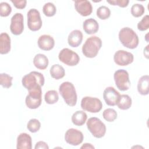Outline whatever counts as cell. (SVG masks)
I'll list each match as a JSON object with an SVG mask.
<instances>
[{
    "instance_id": "1",
    "label": "cell",
    "mask_w": 149,
    "mask_h": 149,
    "mask_svg": "<svg viewBox=\"0 0 149 149\" xmlns=\"http://www.w3.org/2000/svg\"><path fill=\"white\" fill-rule=\"evenodd\" d=\"M119 40L121 44L129 49L136 48L139 42L138 36L129 27H123L119 32Z\"/></svg>"
},
{
    "instance_id": "2",
    "label": "cell",
    "mask_w": 149,
    "mask_h": 149,
    "mask_svg": "<svg viewBox=\"0 0 149 149\" xmlns=\"http://www.w3.org/2000/svg\"><path fill=\"white\" fill-rule=\"evenodd\" d=\"M59 91L66 104L74 107L77 102V94L74 85L69 81L63 82L59 87Z\"/></svg>"
},
{
    "instance_id": "3",
    "label": "cell",
    "mask_w": 149,
    "mask_h": 149,
    "mask_svg": "<svg viewBox=\"0 0 149 149\" xmlns=\"http://www.w3.org/2000/svg\"><path fill=\"white\" fill-rule=\"evenodd\" d=\"M102 47L101 38L97 36H91L88 38L82 47L83 55L89 58L95 57Z\"/></svg>"
},
{
    "instance_id": "4",
    "label": "cell",
    "mask_w": 149,
    "mask_h": 149,
    "mask_svg": "<svg viewBox=\"0 0 149 149\" xmlns=\"http://www.w3.org/2000/svg\"><path fill=\"white\" fill-rule=\"evenodd\" d=\"M44 81V77L42 73L33 71L23 77L22 83L23 87L29 91L38 86H43Z\"/></svg>"
},
{
    "instance_id": "5",
    "label": "cell",
    "mask_w": 149,
    "mask_h": 149,
    "mask_svg": "<svg viewBox=\"0 0 149 149\" xmlns=\"http://www.w3.org/2000/svg\"><path fill=\"white\" fill-rule=\"evenodd\" d=\"M87 127L95 138H101L106 133L105 125L98 118L92 117L87 121Z\"/></svg>"
},
{
    "instance_id": "6",
    "label": "cell",
    "mask_w": 149,
    "mask_h": 149,
    "mask_svg": "<svg viewBox=\"0 0 149 149\" xmlns=\"http://www.w3.org/2000/svg\"><path fill=\"white\" fill-rule=\"evenodd\" d=\"M42 90L41 87L38 86L29 90V94L26 96L25 103L30 109H37L41 104Z\"/></svg>"
},
{
    "instance_id": "7",
    "label": "cell",
    "mask_w": 149,
    "mask_h": 149,
    "mask_svg": "<svg viewBox=\"0 0 149 149\" xmlns=\"http://www.w3.org/2000/svg\"><path fill=\"white\" fill-rule=\"evenodd\" d=\"M113 79L117 88L122 91H126L130 87L128 72L124 69L117 70L113 74Z\"/></svg>"
},
{
    "instance_id": "8",
    "label": "cell",
    "mask_w": 149,
    "mask_h": 149,
    "mask_svg": "<svg viewBox=\"0 0 149 149\" xmlns=\"http://www.w3.org/2000/svg\"><path fill=\"white\" fill-rule=\"evenodd\" d=\"M81 108L84 110L91 113H97L102 108L101 100L95 97L86 96L81 101Z\"/></svg>"
},
{
    "instance_id": "9",
    "label": "cell",
    "mask_w": 149,
    "mask_h": 149,
    "mask_svg": "<svg viewBox=\"0 0 149 149\" xmlns=\"http://www.w3.org/2000/svg\"><path fill=\"white\" fill-rule=\"evenodd\" d=\"M58 58L61 62L69 66H76L80 61L78 54L67 48L62 49L59 52Z\"/></svg>"
},
{
    "instance_id": "10",
    "label": "cell",
    "mask_w": 149,
    "mask_h": 149,
    "mask_svg": "<svg viewBox=\"0 0 149 149\" xmlns=\"http://www.w3.org/2000/svg\"><path fill=\"white\" fill-rule=\"evenodd\" d=\"M27 16L28 28L33 31L39 30L42 24L39 11L34 8L31 9L28 11Z\"/></svg>"
},
{
    "instance_id": "11",
    "label": "cell",
    "mask_w": 149,
    "mask_h": 149,
    "mask_svg": "<svg viewBox=\"0 0 149 149\" xmlns=\"http://www.w3.org/2000/svg\"><path fill=\"white\" fill-rule=\"evenodd\" d=\"M84 136L83 133L76 129L71 128L68 129L65 134L66 142L72 146H76L83 142Z\"/></svg>"
},
{
    "instance_id": "12",
    "label": "cell",
    "mask_w": 149,
    "mask_h": 149,
    "mask_svg": "<svg viewBox=\"0 0 149 149\" xmlns=\"http://www.w3.org/2000/svg\"><path fill=\"white\" fill-rule=\"evenodd\" d=\"M133 55L125 50H118L113 55V61L119 66H127L133 62Z\"/></svg>"
},
{
    "instance_id": "13",
    "label": "cell",
    "mask_w": 149,
    "mask_h": 149,
    "mask_svg": "<svg viewBox=\"0 0 149 149\" xmlns=\"http://www.w3.org/2000/svg\"><path fill=\"white\" fill-rule=\"evenodd\" d=\"M23 16L20 13H16L11 18L10 30L11 33L18 36L22 33L24 30Z\"/></svg>"
},
{
    "instance_id": "14",
    "label": "cell",
    "mask_w": 149,
    "mask_h": 149,
    "mask_svg": "<svg viewBox=\"0 0 149 149\" xmlns=\"http://www.w3.org/2000/svg\"><path fill=\"white\" fill-rule=\"evenodd\" d=\"M120 94L112 87H107L103 93V98L105 103L109 106L116 105Z\"/></svg>"
},
{
    "instance_id": "15",
    "label": "cell",
    "mask_w": 149,
    "mask_h": 149,
    "mask_svg": "<svg viewBox=\"0 0 149 149\" xmlns=\"http://www.w3.org/2000/svg\"><path fill=\"white\" fill-rule=\"evenodd\" d=\"M76 10L83 16H87L91 15L93 7L90 1L87 0H77L74 1Z\"/></svg>"
},
{
    "instance_id": "16",
    "label": "cell",
    "mask_w": 149,
    "mask_h": 149,
    "mask_svg": "<svg viewBox=\"0 0 149 149\" xmlns=\"http://www.w3.org/2000/svg\"><path fill=\"white\" fill-rule=\"evenodd\" d=\"M37 44L41 49L50 51L54 47L55 41L52 36L48 34H44L38 38Z\"/></svg>"
},
{
    "instance_id": "17",
    "label": "cell",
    "mask_w": 149,
    "mask_h": 149,
    "mask_svg": "<svg viewBox=\"0 0 149 149\" xmlns=\"http://www.w3.org/2000/svg\"><path fill=\"white\" fill-rule=\"evenodd\" d=\"M17 149H31L32 139L31 136L26 133H20L17 138Z\"/></svg>"
},
{
    "instance_id": "18",
    "label": "cell",
    "mask_w": 149,
    "mask_h": 149,
    "mask_svg": "<svg viewBox=\"0 0 149 149\" xmlns=\"http://www.w3.org/2000/svg\"><path fill=\"white\" fill-rule=\"evenodd\" d=\"M83 40V34L80 30H74L70 33L68 38L69 45L72 47H79Z\"/></svg>"
},
{
    "instance_id": "19",
    "label": "cell",
    "mask_w": 149,
    "mask_h": 149,
    "mask_svg": "<svg viewBox=\"0 0 149 149\" xmlns=\"http://www.w3.org/2000/svg\"><path fill=\"white\" fill-rule=\"evenodd\" d=\"M83 29L86 34H93L98 31L99 24L95 19L90 18L84 20L83 23Z\"/></svg>"
},
{
    "instance_id": "20",
    "label": "cell",
    "mask_w": 149,
    "mask_h": 149,
    "mask_svg": "<svg viewBox=\"0 0 149 149\" xmlns=\"http://www.w3.org/2000/svg\"><path fill=\"white\" fill-rule=\"evenodd\" d=\"M10 51V38L6 33L0 35V53L6 54Z\"/></svg>"
},
{
    "instance_id": "21",
    "label": "cell",
    "mask_w": 149,
    "mask_h": 149,
    "mask_svg": "<svg viewBox=\"0 0 149 149\" xmlns=\"http://www.w3.org/2000/svg\"><path fill=\"white\" fill-rule=\"evenodd\" d=\"M149 86V76L148 75H144L141 76L137 83V91L142 95L148 94Z\"/></svg>"
},
{
    "instance_id": "22",
    "label": "cell",
    "mask_w": 149,
    "mask_h": 149,
    "mask_svg": "<svg viewBox=\"0 0 149 149\" xmlns=\"http://www.w3.org/2000/svg\"><path fill=\"white\" fill-rule=\"evenodd\" d=\"M48 59L44 54H38L33 59V64L36 68L41 70L45 69L48 65Z\"/></svg>"
},
{
    "instance_id": "23",
    "label": "cell",
    "mask_w": 149,
    "mask_h": 149,
    "mask_svg": "<svg viewBox=\"0 0 149 149\" xmlns=\"http://www.w3.org/2000/svg\"><path fill=\"white\" fill-rule=\"evenodd\" d=\"M87 118V115L83 111H77L72 116V122L76 126L83 125Z\"/></svg>"
},
{
    "instance_id": "24",
    "label": "cell",
    "mask_w": 149,
    "mask_h": 149,
    "mask_svg": "<svg viewBox=\"0 0 149 149\" xmlns=\"http://www.w3.org/2000/svg\"><path fill=\"white\" fill-rule=\"evenodd\" d=\"M50 74L51 77L56 80L63 78L65 75L64 68L59 64H55L50 68Z\"/></svg>"
},
{
    "instance_id": "25",
    "label": "cell",
    "mask_w": 149,
    "mask_h": 149,
    "mask_svg": "<svg viewBox=\"0 0 149 149\" xmlns=\"http://www.w3.org/2000/svg\"><path fill=\"white\" fill-rule=\"evenodd\" d=\"M132 104V98L127 94H122L120 95L116 105L120 109L127 110L131 107Z\"/></svg>"
},
{
    "instance_id": "26",
    "label": "cell",
    "mask_w": 149,
    "mask_h": 149,
    "mask_svg": "<svg viewBox=\"0 0 149 149\" xmlns=\"http://www.w3.org/2000/svg\"><path fill=\"white\" fill-rule=\"evenodd\" d=\"M44 100L48 104H54L59 100L58 93L56 90H49L44 95Z\"/></svg>"
},
{
    "instance_id": "27",
    "label": "cell",
    "mask_w": 149,
    "mask_h": 149,
    "mask_svg": "<svg viewBox=\"0 0 149 149\" xmlns=\"http://www.w3.org/2000/svg\"><path fill=\"white\" fill-rule=\"evenodd\" d=\"M42 12L45 16L47 17H52L55 15L56 8L53 3L47 2L43 6Z\"/></svg>"
},
{
    "instance_id": "28",
    "label": "cell",
    "mask_w": 149,
    "mask_h": 149,
    "mask_svg": "<svg viewBox=\"0 0 149 149\" xmlns=\"http://www.w3.org/2000/svg\"><path fill=\"white\" fill-rule=\"evenodd\" d=\"M117 115L116 111L112 108H107L102 113L104 119L109 122H113L117 118Z\"/></svg>"
},
{
    "instance_id": "29",
    "label": "cell",
    "mask_w": 149,
    "mask_h": 149,
    "mask_svg": "<svg viewBox=\"0 0 149 149\" xmlns=\"http://www.w3.org/2000/svg\"><path fill=\"white\" fill-rule=\"evenodd\" d=\"M13 77L6 73L0 74V84L4 88H9L12 85Z\"/></svg>"
},
{
    "instance_id": "30",
    "label": "cell",
    "mask_w": 149,
    "mask_h": 149,
    "mask_svg": "<svg viewBox=\"0 0 149 149\" xmlns=\"http://www.w3.org/2000/svg\"><path fill=\"white\" fill-rule=\"evenodd\" d=\"M111 15L110 9L105 6H101L97 10V16L101 20H106Z\"/></svg>"
},
{
    "instance_id": "31",
    "label": "cell",
    "mask_w": 149,
    "mask_h": 149,
    "mask_svg": "<svg viewBox=\"0 0 149 149\" xmlns=\"http://www.w3.org/2000/svg\"><path fill=\"white\" fill-rule=\"evenodd\" d=\"M145 12L144 7L140 3H135L131 8V14L135 17L142 16Z\"/></svg>"
},
{
    "instance_id": "32",
    "label": "cell",
    "mask_w": 149,
    "mask_h": 149,
    "mask_svg": "<svg viewBox=\"0 0 149 149\" xmlns=\"http://www.w3.org/2000/svg\"><path fill=\"white\" fill-rule=\"evenodd\" d=\"M41 123L37 119H31L27 123V128L31 133H36L39 130Z\"/></svg>"
},
{
    "instance_id": "33",
    "label": "cell",
    "mask_w": 149,
    "mask_h": 149,
    "mask_svg": "<svg viewBox=\"0 0 149 149\" xmlns=\"http://www.w3.org/2000/svg\"><path fill=\"white\" fill-rule=\"evenodd\" d=\"M12 12L10 5L7 2H2L0 3V15L2 17L8 16Z\"/></svg>"
},
{
    "instance_id": "34",
    "label": "cell",
    "mask_w": 149,
    "mask_h": 149,
    "mask_svg": "<svg viewBox=\"0 0 149 149\" xmlns=\"http://www.w3.org/2000/svg\"><path fill=\"white\" fill-rule=\"evenodd\" d=\"M149 28V16L148 15L144 16L141 21L137 24V29L139 30L144 31Z\"/></svg>"
},
{
    "instance_id": "35",
    "label": "cell",
    "mask_w": 149,
    "mask_h": 149,
    "mask_svg": "<svg viewBox=\"0 0 149 149\" xmlns=\"http://www.w3.org/2000/svg\"><path fill=\"white\" fill-rule=\"evenodd\" d=\"M108 3L112 5H118L121 8L126 7L129 1L127 0H113V1H107Z\"/></svg>"
},
{
    "instance_id": "36",
    "label": "cell",
    "mask_w": 149,
    "mask_h": 149,
    "mask_svg": "<svg viewBox=\"0 0 149 149\" xmlns=\"http://www.w3.org/2000/svg\"><path fill=\"white\" fill-rule=\"evenodd\" d=\"M11 2L17 9H24L26 7V3H27V1L26 0H22V1L11 0Z\"/></svg>"
},
{
    "instance_id": "37",
    "label": "cell",
    "mask_w": 149,
    "mask_h": 149,
    "mask_svg": "<svg viewBox=\"0 0 149 149\" xmlns=\"http://www.w3.org/2000/svg\"><path fill=\"white\" fill-rule=\"evenodd\" d=\"M35 149H38V148H44V149H48L49 147L48 146V144L42 141H38L35 146L34 147Z\"/></svg>"
},
{
    "instance_id": "38",
    "label": "cell",
    "mask_w": 149,
    "mask_h": 149,
    "mask_svg": "<svg viewBox=\"0 0 149 149\" xmlns=\"http://www.w3.org/2000/svg\"><path fill=\"white\" fill-rule=\"evenodd\" d=\"M80 148H94V147L90 143H84Z\"/></svg>"
}]
</instances>
